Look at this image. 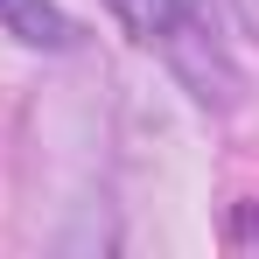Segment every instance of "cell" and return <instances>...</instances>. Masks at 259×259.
<instances>
[{
    "mask_svg": "<svg viewBox=\"0 0 259 259\" xmlns=\"http://www.w3.org/2000/svg\"><path fill=\"white\" fill-rule=\"evenodd\" d=\"M105 7L133 28L140 49H154L189 84L196 105H217V112L238 105V63H231V42L217 28L210 0H105Z\"/></svg>",
    "mask_w": 259,
    "mask_h": 259,
    "instance_id": "obj_1",
    "label": "cell"
},
{
    "mask_svg": "<svg viewBox=\"0 0 259 259\" xmlns=\"http://www.w3.org/2000/svg\"><path fill=\"white\" fill-rule=\"evenodd\" d=\"M0 28L28 49H77V28L56 0H0Z\"/></svg>",
    "mask_w": 259,
    "mask_h": 259,
    "instance_id": "obj_2",
    "label": "cell"
}]
</instances>
